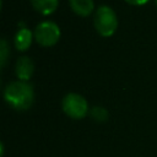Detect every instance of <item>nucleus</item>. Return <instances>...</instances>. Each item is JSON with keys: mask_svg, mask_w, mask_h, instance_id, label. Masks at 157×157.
I'll use <instances>...</instances> for the list:
<instances>
[{"mask_svg": "<svg viewBox=\"0 0 157 157\" xmlns=\"http://www.w3.org/2000/svg\"><path fill=\"white\" fill-rule=\"evenodd\" d=\"M5 102L15 110H27L34 102V90L27 81H12L4 88Z\"/></svg>", "mask_w": 157, "mask_h": 157, "instance_id": "f257e3e1", "label": "nucleus"}, {"mask_svg": "<svg viewBox=\"0 0 157 157\" xmlns=\"http://www.w3.org/2000/svg\"><path fill=\"white\" fill-rule=\"evenodd\" d=\"M93 25L101 36L109 37L115 32L118 27V16L110 6L99 5L94 11Z\"/></svg>", "mask_w": 157, "mask_h": 157, "instance_id": "f03ea898", "label": "nucleus"}, {"mask_svg": "<svg viewBox=\"0 0 157 157\" xmlns=\"http://www.w3.org/2000/svg\"><path fill=\"white\" fill-rule=\"evenodd\" d=\"M61 108L64 113L72 119H82L90 113L87 99L76 92H69L63 97Z\"/></svg>", "mask_w": 157, "mask_h": 157, "instance_id": "7ed1b4c3", "label": "nucleus"}, {"mask_svg": "<svg viewBox=\"0 0 157 157\" xmlns=\"http://www.w3.org/2000/svg\"><path fill=\"white\" fill-rule=\"evenodd\" d=\"M34 39L43 47H50L53 44H55L61 34L60 27L56 22L54 21H42L39 22L36 28H34Z\"/></svg>", "mask_w": 157, "mask_h": 157, "instance_id": "20e7f679", "label": "nucleus"}, {"mask_svg": "<svg viewBox=\"0 0 157 157\" xmlns=\"http://www.w3.org/2000/svg\"><path fill=\"white\" fill-rule=\"evenodd\" d=\"M33 71H34V63L29 56L22 55L16 60L15 72H16V76L18 77V80H21V81L29 80Z\"/></svg>", "mask_w": 157, "mask_h": 157, "instance_id": "39448f33", "label": "nucleus"}, {"mask_svg": "<svg viewBox=\"0 0 157 157\" xmlns=\"http://www.w3.org/2000/svg\"><path fill=\"white\" fill-rule=\"evenodd\" d=\"M34 34L31 32V29H28L27 27H22L20 28L15 37H13V43H15V47L18 49V50H26L31 43H32V37Z\"/></svg>", "mask_w": 157, "mask_h": 157, "instance_id": "423d86ee", "label": "nucleus"}, {"mask_svg": "<svg viewBox=\"0 0 157 157\" xmlns=\"http://www.w3.org/2000/svg\"><path fill=\"white\" fill-rule=\"evenodd\" d=\"M69 4L71 10L80 16H87L94 9L93 0H69Z\"/></svg>", "mask_w": 157, "mask_h": 157, "instance_id": "0eeeda50", "label": "nucleus"}, {"mask_svg": "<svg viewBox=\"0 0 157 157\" xmlns=\"http://www.w3.org/2000/svg\"><path fill=\"white\" fill-rule=\"evenodd\" d=\"M31 4L38 12L43 15H49L56 10L59 0H31Z\"/></svg>", "mask_w": 157, "mask_h": 157, "instance_id": "6e6552de", "label": "nucleus"}, {"mask_svg": "<svg viewBox=\"0 0 157 157\" xmlns=\"http://www.w3.org/2000/svg\"><path fill=\"white\" fill-rule=\"evenodd\" d=\"M91 118L97 123H104L109 118V112L102 105H94L90 109Z\"/></svg>", "mask_w": 157, "mask_h": 157, "instance_id": "1a4fd4ad", "label": "nucleus"}, {"mask_svg": "<svg viewBox=\"0 0 157 157\" xmlns=\"http://www.w3.org/2000/svg\"><path fill=\"white\" fill-rule=\"evenodd\" d=\"M7 56H9V45H7L6 39L1 38V42H0V63H1V66L5 65Z\"/></svg>", "mask_w": 157, "mask_h": 157, "instance_id": "9d476101", "label": "nucleus"}, {"mask_svg": "<svg viewBox=\"0 0 157 157\" xmlns=\"http://www.w3.org/2000/svg\"><path fill=\"white\" fill-rule=\"evenodd\" d=\"M125 1H128L129 4H132V5H144L148 0H125Z\"/></svg>", "mask_w": 157, "mask_h": 157, "instance_id": "9b49d317", "label": "nucleus"}, {"mask_svg": "<svg viewBox=\"0 0 157 157\" xmlns=\"http://www.w3.org/2000/svg\"><path fill=\"white\" fill-rule=\"evenodd\" d=\"M0 148H1V150H0V156L2 157V156H4V152H5V147H4V144H2V142L0 144Z\"/></svg>", "mask_w": 157, "mask_h": 157, "instance_id": "f8f14e48", "label": "nucleus"}, {"mask_svg": "<svg viewBox=\"0 0 157 157\" xmlns=\"http://www.w3.org/2000/svg\"><path fill=\"white\" fill-rule=\"evenodd\" d=\"M155 1H156V5H157V0H155Z\"/></svg>", "mask_w": 157, "mask_h": 157, "instance_id": "ddd939ff", "label": "nucleus"}]
</instances>
